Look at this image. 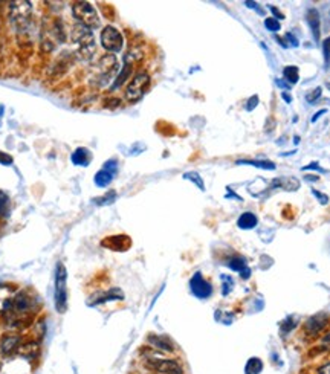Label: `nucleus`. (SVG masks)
<instances>
[{
    "label": "nucleus",
    "instance_id": "nucleus-13",
    "mask_svg": "<svg viewBox=\"0 0 330 374\" xmlns=\"http://www.w3.org/2000/svg\"><path fill=\"white\" fill-rule=\"evenodd\" d=\"M150 345H153L156 350L159 351H165V353H174V344L170 341V338L167 336H158V334H149L147 338Z\"/></svg>",
    "mask_w": 330,
    "mask_h": 374
},
{
    "label": "nucleus",
    "instance_id": "nucleus-19",
    "mask_svg": "<svg viewBox=\"0 0 330 374\" xmlns=\"http://www.w3.org/2000/svg\"><path fill=\"white\" fill-rule=\"evenodd\" d=\"M20 344V338L19 336H5V338L2 339V344H0V348H2V351L5 354H11L14 353L16 350H19V345Z\"/></svg>",
    "mask_w": 330,
    "mask_h": 374
},
{
    "label": "nucleus",
    "instance_id": "nucleus-22",
    "mask_svg": "<svg viewBox=\"0 0 330 374\" xmlns=\"http://www.w3.org/2000/svg\"><path fill=\"white\" fill-rule=\"evenodd\" d=\"M130 73H132V63H130V60H129V58H126V61H124V67H123L121 73H120L118 77H117V81H115V84L112 86V89L115 90V89L121 87V86L124 84V81H127V78L130 77Z\"/></svg>",
    "mask_w": 330,
    "mask_h": 374
},
{
    "label": "nucleus",
    "instance_id": "nucleus-45",
    "mask_svg": "<svg viewBox=\"0 0 330 374\" xmlns=\"http://www.w3.org/2000/svg\"><path fill=\"white\" fill-rule=\"evenodd\" d=\"M281 96H283V99H284L286 102H290V101H292V98L287 95V92H283V93H281Z\"/></svg>",
    "mask_w": 330,
    "mask_h": 374
},
{
    "label": "nucleus",
    "instance_id": "nucleus-9",
    "mask_svg": "<svg viewBox=\"0 0 330 374\" xmlns=\"http://www.w3.org/2000/svg\"><path fill=\"white\" fill-rule=\"evenodd\" d=\"M190 289H191V293L199 298V299H206L211 296L212 293V287L211 284L202 277L200 272H196L193 275V278L190 280Z\"/></svg>",
    "mask_w": 330,
    "mask_h": 374
},
{
    "label": "nucleus",
    "instance_id": "nucleus-17",
    "mask_svg": "<svg viewBox=\"0 0 330 374\" xmlns=\"http://www.w3.org/2000/svg\"><path fill=\"white\" fill-rule=\"evenodd\" d=\"M124 293L120 289H110L104 293H98L93 299L95 301L92 304H101V303H107V301H117V299H123Z\"/></svg>",
    "mask_w": 330,
    "mask_h": 374
},
{
    "label": "nucleus",
    "instance_id": "nucleus-6",
    "mask_svg": "<svg viewBox=\"0 0 330 374\" xmlns=\"http://www.w3.org/2000/svg\"><path fill=\"white\" fill-rule=\"evenodd\" d=\"M101 45H102V48H104L105 51L115 54V52H120V51L123 49L124 39H123L121 32H120L117 28H114V26H110V25H108V26H105V28L102 29V32H101Z\"/></svg>",
    "mask_w": 330,
    "mask_h": 374
},
{
    "label": "nucleus",
    "instance_id": "nucleus-16",
    "mask_svg": "<svg viewBox=\"0 0 330 374\" xmlns=\"http://www.w3.org/2000/svg\"><path fill=\"white\" fill-rule=\"evenodd\" d=\"M271 188H283L286 191H295L300 188V182L295 177H277L271 183Z\"/></svg>",
    "mask_w": 330,
    "mask_h": 374
},
{
    "label": "nucleus",
    "instance_id": "nucleus-33",
    "mask_svg": "<svg viewBox=\"0 0 330 374\" xmlns=\"http://www.w3.org/2000/svg\"><path fill=\"white\" fill-rule=\"evenodd\" d=\"M321 93H322V89H321V87H315L310 93H307V96H306L307 102H310V104L316 102V99L321 96Z\"/></svg>",
    "mask_w": 330,
    "mask_h": 374
},
{
    "label": "nucleus",
    "instance_id": "nucleus-31",
    "mask_svg": "<svg viewBox=\"0 0 330 374\" xmlns=\"http://www.w3.org/2000/svg\"><path fill=\"white\" fill-rule=\"evenodd\" d=\"M265 26H266V29H269L271 32H277V31L281 29V25H280V22H278L275 17H268V19L265 20Z\"/></svg>",
    "mask_w": 330,
    "mask_h": 374
},
{
    "label": "nucleus",
    "instance_id": "nucleus-23",
    "mask_svg": "<svg viewBox=\"0 0 330 374\" xmlns=\"http://www.w3.org/2000/svg\"><path fill=\"white\" fill-rule=\"evenodd\" d=\"M263 369V362L260 357H251L245 365V374H259Z\"/></svg>",
    "mask_w": 330,
    "mask_h": 374
},
{
    "label": "nucleus",
    "instance_id": "nucleus-37",
    "mask_svg": "<svg viewBox=\"0 0 330 374\" xmlns=\"http://www.w3.org/2000/svg\"><path fill=\"white\" fill-rule=\"evenodd\" d=\"M271 13L275 16V19H277V20H283V19H284V14H283L281 11H278V8H277V7H271Z\"/></svg>",
    "mask_w": 330,
    "mask_h": 374
},
{
    "label": "nucleus",
    "instance_id": "nucleus-43",
    "mask_svg": "<svg viewBox=\"0 0 330 374\" xmlns=\"http://www.w3.org/2000/svg\"><path fill=\"white\" fill-rule=\"evenodd\" d=\"M304 179H306V180H309V182H318V180H319V177H318V176H315V174H307Z\"/></svg>",
    "mask_w": 330,
    "mask_h": 374
},
{
    "label": "nucleus",
    "instance_id": "nucleus-46",
    "mask_svg": "<svg viewBox=\"0 0 330 374\" xmlns=\"http://www.w3.org/2000/svg\"><path fill=\"white\" fill-rule=\"evenodd\" d=\"M4 111H5V108H4V105H0V122H2V116H4Z\"/></svg>",
    "mask_w": 330,
    "mask_h": 374
},
{
    "label": "nucleus",
    "instance_id": "nucleus-42",
    "mask_svg": "<svg viewBox=\"0 0 330 374\" xmlns=\"http://www.w3.org/2000/svg\"><path fill=\"white\" fill-rule=\"evenodd\" d=\"M321 344L330 348V334H327V336H324V338H322V341H321Z\"/></svg>",
    "mask_w": 330,
    "mask_h": 374
},
{
    "label": "nucleus",
    "instance_id": "nucleus-21",
    "mask_svg": "<svg viewBox=\"0 0 330 374\" xmlns=\"http://www.w3.org/2000/svg\"><path fill=\"white\" fill-rule=\"evenodd\" d=\"M114 177H115V174L114 173H110V171H107V170H99L96 174H95V185L96 186H99V188H104V186H107V185H110V182L114 180Z\"/></svg>",
    "mask_w": 330,
    "mask_h": 374
},
{
    "label": "nucleus",
    "instance_id": "nucleus-5",
    "mask_svg": "<svg viewBox=\"0 0 330 374\" xmlns=\"http://www.w3.org/2000/svg\"><path fill=\"white\" fill-rule=\"evenodd\" d=\"M150 86V77L147 72H139L136 73L133 80L129 83L127 89H126V98L129 101H138L144 96V93L147 92V89H149Z\"/></svg>",
    "mask_w": 330,
    "mask_h": 374
},
{
    "label": "nucleus",
    "instance_id": "nucleus-8",
    "mask_svg": "<svg viewBox=\"0 0 330 374\" xmlns=\"http://www.w3.org/2000/svg\"><path fill=\"white\" fill-rule=\"evenodd\" d=\"M147 366L161 374H183L182 365L174 359H147Z\"/></svg>",
    "mask_w": 330,
    "mask_h": 374
},
{
    "label": "nucleus",
    "instance_id": "nucleus-10",
    "mask_svg": "<svg viewBox=\"0 0 330 374\" xmlns=\"http://www.w3.org/2000/svg\"><path fill=\"white\" fill-rule=\"evenodd\" d=\"M132 240L127 235H114V237H108L102 241V246L107 249H112L115 252H124L130 247Z\"/></svg>",
    "mask_w": 330,
    "mask_h": 374
},
{
    "label": "nucleus",
    "instance_id": "nucleus-24",
    "mask_svg": "<svg viewBox=\"0 0 330 374\" xmlns=\"http://www.w3.org/2000/svg\"><path fill=\"white\" fill-rule=\"evenodd\" d=\"M283 77L286 78V81H289V84H297L300 80L298 67L297 66H286L283 69Z\"/></svg>",
    "mask_w": 330,
    "mask_h": 374
},
{
    "label": "nucleus",
    "instance_id": "nucleus-38",
    "mask_svg": "<svg viewBox=\"0 0 330 374\" xmlns=\"http://www.w3.org/2000/svg\"><path fill=\"white\" fill-rule=\"evenodd\" d=\"M306 170H316V171H321V173H324V170H322V168H319V165H318L316 162H312V164H309V165L303 167V171H306Z\"/></svg>",
    "mask_w": 330,
    "mask_h": 374
},
{
    "label": "nucleus",
    "instance_id": "nucleus-12",
    "mask_svg": "<svg viewBox=\"0 0 330 374\" xmlns=\"http://www.w3.org/2000/svg\"><path fill=\"white\" fill-rule=\"evenodd\" d=\"M306 22L312 31V35L315 42H319V35H321V17L316 8H309L306 13Z\"/></svg>",
    "mask_w": 330,
    "mask_h": 374
},
{
    "label": "nucleus",
    "instance_id": "nucleus-14",
    "mask_svg": "<svg viewBox=\"0 0 330 374\" xmlns=\"http://www.w3.org/2000/svg\"><path fill=\"white\" fill-rule=\"evenodd\" d=\"M228 268L231 271H234V272H239L243 280H248L251 277V269L246 265V260L243 257H240V255H237V257H234V258H231L228 261Z\"/></svg>",
    "mask_w": 330,
    "mask_h": 374
},
{
    "label": "nucleus",
    "instance_id": "nucleus-30",
    "mask_svg": "<svg viewBox=\"0 0 330 374\" xmlns=\"http://www.w3.org/2000/svg\"><path fill=\"white\" fill-rule=\"evenodd\" d=\"M322 54H324V66L325 69L330 67V37L322 42Z\"/></svg>",
    "mask_w": 330,
    "mask_h": 374
},
{
    "label": "nucleus",
    "instance_id": "nucleus-4",
    "mask_svg": "<svg viewBox=\"0 0 330 374\" xmlns=\"http://www.w3.org/2000/svg\"><path fill=\"white\" fill-rule=\"evenodd\" d=\"M32 5L29 2H13L10 5V20L17 31H23L29 25V17L32 13Z\"/></svg>",
    "mask_w": 330,
    "mask_h": 374
},
{
    "label": "nucleus",
    "instance_id": "nucleus-34",
    "mask_svg": "<svg viewBox=\"0 0 330 374\" xmlns=\"http://www.w3.org/2000/svg\"><path fill=\"white\" fill-rule=\"evenodd\" d=\"M312 193H313V196L319 200V203H321V205H327V203H328V197H327L325 194L319 193L318 190H312Z\"/></svg>",
    "mask_w": 330,
    "mask_h": 374
},
{
    "label": "nucleus",
    "instance_id": "nucleus-25",
    "mask_svg": "<svg viewBox=\"0 0 330 374\" xmlns=\"http://www.w3.org/2000/svg\"><path fill=\"white\" fill-rule=\"evenodd\" d=\"M239 165H252L255 168H262V170H275V164L274 162H269V161H254V159H249V161H237Z\"/></svg>",
    "mask_w": 330,
    "mask_h": 374
},
{
    "label": "nucleus",
    "instance_id": "nucleus-47",
    "mask_svg": "<svg viewBox=\"0 0 330 374\" xmlns=\"http://www.w3.org/2000/svg\"><path fill=\"white\" fill-rule=\"evenodd\" d=\"M325 86H327V89H330V81H327V84H325Z\"/></svg>",
    "mask_w": 330,
    "mask_h": 374
},
{
    "label": "nucleus",
    "instance_id": "nucleus-3",
    "mask_svg": "<svg viewBox=\"0 0 330 374\" xmlns=\"http://www.w3.org/2000/svg\"><path fill=\"white\" fill-rule=\"evenodd\" d=\"M72 16L78 20L80 25L87 26L89 29L99 26V17L96 10L89 2H77L72 5Z\"/></svg>",
    "mask_w": 330,
    "mask_h": 374
},
{
    "label": "nucleus",
    "instance_id": "nucleus-27",
    "mask_svg": "<svg viewBox=\"0 0 330 374\" xmlns=\"http://www.w3.org/2000/svg\"><path fill=\"white\" fill-rule=\"evenodd\" d=\"M8 214H10V197L4 191H0V218L8 217Z\"/></svg>",
    "mask_w": 330,
    "mask_h": 374
},
{
    "label": "nucleus",
    "instance_id": "nucleus-29",
    "mask_svg": "<svg viewBox=\"0 0 330 374\" xmlns=\"http://www.w3.org/2000/svg\"><path fill=\"white\" fill-rule=\"evenodd\" d=\"M183 179H187V180H191V182H194L199 188L203 191L205 190V185H203V180L200 179V176L197 174V173H194V171H190V173H185L183 174Z\"/></svg>",
    "mask_w": 330,
    "mask_h": 374
},
{
    "label": "nucleus",
    "instance_id": "nucleus-20",
    "mask_svg": "<svg viewBox=\"0 0 330 374\" xmlns=\"http://www.w3.org/2000/svg\"><path fill=\"white\" fill-rule=\"evenodd\" d=\"M39 350H40L39 344L34 342V341L26 342V344H23V345H20V347H19V353H20V356H23V357H26V359H34L37 354H39Z\"/></svg>",
    "mask_w": 330,
    "mask_h": 374
},
{
    "label": "nucleus",
    "instance_id": "nucleus-1",
    "mask_svg": "<svg viewBox=\"0 0 330 374\" xmlns=\"http://www.w3.org/2000/svg\"><path fill=\"white\" fill-rule=\"evenodd\" d=\"M72 40L80 46V55L84 60L92 58L93 54L96 52L93 32H92V29H89L84 25L78 23L72 28Z\"/></svg>",
    "mask_w": 330,
    "mask_h": 374
},
{
    "label": "nucleus",
    "instance_id": "nucleus-26",
    "mask_svg": "<svg viewBox=\"0 0 330 374\" xmlns=\"http://www.w3.org/2000/svg\"><path fill=\"white\" fill-rule=\"evenodd\" d=\"M297 327V318L295 316H287L283 322H281V325H280V333H281V336H286V334H289L293 328Z\"/></svg>",
    "mask_w": 330,
    "mask_h": 374
},
{
    "label": "nucleus",
    "instance_id": "nucleus-44",
    "mask_svg": "<svg viewBox=\"0 0 330 374\" xmlns=\"http://www.w3.org/2000/svg\"><path fill=\"white\" fill-rule=\"evenodd\" d=\"M277 81V86H280V87H283V89H289L290 86L289 84H286V83H283L281 80H275Z\"/></svg>",
    "mask_w": 330,
    "mask_h": 374
},
{
    "label": "nucleus",
    "instance_id": "nucleus-11",
    "mask_svg": "<svg viewBox=\"0 0 330 374\" xmlns=\"http://www.w3.org/2000/svg\"><path fill=\"white\" fill-rule=\"evenodd\" d=\"M11 307L16 315H26L32 309V298L26 293H19L14 299H11Z\"/></svg>",
    "mask_w": 330,
    "mask_h": 374
},
{
    "label": "nucleus",
    "instance_id": "nucleus-2",
    "mask_svg": "<svg viewBox=\"0 0 330 374\" xmlns=\"http://www.w3.org/2000/svg\"><path fill=\"white\" fill-rule=\"evenodd\" d=\"M55 309L58 313L67 310V271L63 263L57 265L55 271Z\"/></svg>",
    "mask_w": 330,
    "mask_h": 374
},
{
    "label": "nucleus",
    "instance_id": "nucleus-18",
    "mask_svg": "<svg viewBox=\"0 0 330 374\" xmlns=\"http://www.w3.org/2000/svg\"><path fill=\"white\" fill-rule=\"evenodd\" d=\"M257 223H259V218L254 212H243L237 220V226L240 229H252L257 226Z\"/></svg>",
    "mask_w": 330,
    "mask_h": 374
},
{
    "label": "nucleus",
    "instance_id": "nucleus-41",
    "mask_svg": "<svg viewBox=\"0 0 330 374\" xmlns=\"http://www.w3.org/2000/svg\"><path fill=\"white\" fill-rule=\"evenodd\" d=\"M245 5L249 7V8H252V10H257V11H259V14H263V11L259 10V5H257L255 2H245Z\"/></svg>",
    "mask_w": 330,
    "mask_h": 374
},
{
    "label": "nucleus",
    "instance_id": "nucleus-39",
    "mask_svg": "<svg viewBox=\"0 0 330 374\" xmlns=\"http://www.w3.org/2000/svg\"><path fill=\"white\" fill-rule=\"evenodd\" d=\"M286 39L290 42V45H292V46H295V48L298 46V40H297V37H293V34L287 32V34H286Z\"/></svg>",
    "mask_w": 330,
    "mask_h": 374
},
{
    "label": "nucleus",
    "instance_id": "nucleus-15",
    "mask_svg": "<svg viewBox=\"0 0 330 374\" xmlns=\"http://www.w3.org/2000/svg\"><path fill=\"white\" fill-rule=\"evenodd\" d=\"M70 159H72V164L73 165H77V167H87L90 164V161H92V153L89 152L87 148L80 147V148H77L75 152L72 153Z\"/></svg>",
    "mask_w": 330,
    "mask_h": 374
},
{
    "label": "nucleus",
    "instance_id": "nucleus-36",
    "mask_svg": "<svg viewBox=\"0 0 330 374\" xmlns=\"http://www.w3.org/2000/svg\"><path fill=\"white\" fill-rule=\"evenodd\" d=\"M316 374H330V362L321 365V366L316 369Z\"/></svg>",
    "mask_w": 330,
    "mask_h": 374
},
{
    "label": "nucleus",
    "instance_id": "nucleus-40",
    "mask_svg": "<svg viewBox=\"0 0 330 374\" xmlns=\"http://www.w3.org/2000/svg\"><path fill=\"white\" fill-rule=\"evenodd\" d=\"M325 113H327V110H325V108H322V110L316 111V113H315V115L312 116V122H316V121H318V119H319V118H321L322 115H325Z\"/></svg>",
    "mask_w": 330,
    "mask_h": 374
},
{
    "label": "nucleus",
    "instance_id": "nucleus-28",
    "mask_svg": "<svg viewBox=\"0 0 330 374\" xmlns=\"http://www.w3.org/2000/svg\"><path fill=\"white\" fill-rule=\"evenodd\" d=\"M220 280H222V289H224L222 293L227 296L234 287V280L231 277H228V275H220Z\"/></svg>",
    "mask_w": 330,
    "mask_h": 374
},
{
    "label": "nucleus",
    "instance_id": "nucleus-7",
    "mask_svg": "<svg viewBox=\"0 0 330 374\" xmlns=\"http://www.w3.org/2000/svg\"><path fill=\"white\" fill-rule=\"evenodd\" d=\"M330 325V316L327 313H316L306 319L304 322V333L310 339H316L319 334H322Z\"/></svg>",
    "mask_w": 330,
    "mask_h": 374
},
{
    "label": "nucleus",
    "instance_id": "nucleus-32",
    "mask_svg": "<svg viewBox=\"0 0 330 374\" xmlns=\"http://www.w3.org/2000/svg\"><path fill=\"white\" fill-rule=\"evenodd\" d=\"M115 199H117V193H115V191H110L108 194H105V196H102V197L96 199L95 202H96L98 205H110V203H112Z\"/></svg>",
    "mask_w": 330,
    "mask_h": 374
},
{
    "label": "nucleus",
    "instance_id": "nucleus-35",
    "mask_svg": "<svg viewBox=\"0 0 330 374\" xmlns=\"http://www.w3.org/2000/svg\"><path fill=\"white\" fill-rule=\"evenodd\" d=\"M257 104H259V96H257V95H254V96H252V98H251V99L248 101V104H246L248 107H246V108H248V110L251 111V110H254V108H255V105H257Z\"/></svg>",
    "mask_w": 330,
    "mask_h": 374
}]
</instances>
